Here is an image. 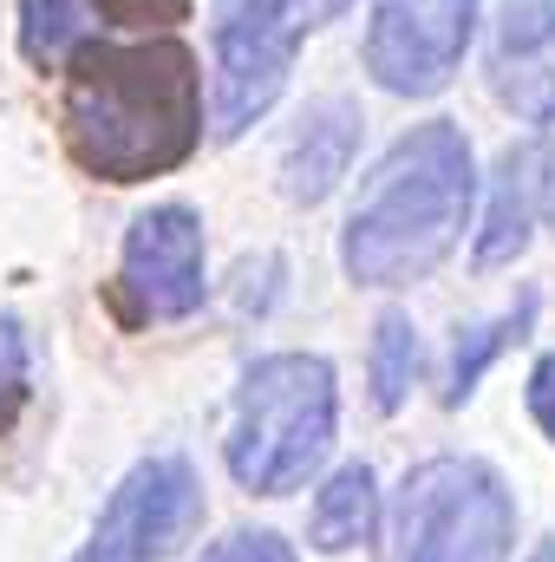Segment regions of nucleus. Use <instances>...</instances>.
Instances as JSON below:
<instances>
[{
    "mask_svg": "<svg viewBox=\"0 0 555 562\" xmlns=\"http://www.w3.org/2000/svg\"><path fill=\"white\" fill-rule=\"evenodd\" d=\"M59 132L86 177L144 183L196 157L203 144V72L177 33L86 40L66 66Z\"/></svg>",
    "mask_w": 555,
    "mask_h": 562,
    "instance_id": "nucleus-1",
    "label": "nucleus"
},
{
    "mask_svg": "<svg viewBox=\"0 0 555 562\" xmlns=\"http://www.w3.org/2000/svg\"><path fill=\"white\" fill-rule=\"evenodd\" d=\"M477 164L451 119H424L393 144L366 177L340 229V269L353 288L424 281L471 229Z\"/></svg>",
    "mask_w": 555,
    "mask_h": 562,
    "instance_id": "nucleus-2",
    "label": "nucleus"
},
{
    "mask_svg": "<svg viewBox=\"0 0 555 562\" xmlns=\"http://www.w3.org/2000/svg\"><path fill=\"white\" fill-rule=\"evenodd\" d=\"M340 431V380L327 353H262L229 406L223 464L249 497L301 491Z\"/></svg>",
    "mask_w": 555,
    "mask_h": 562,
    "instance_id": "nucleus-3",
    "label": "nucleus"
},
{
    "mask_svg": "<svg viewBox=\"0 0 555 562\" xmlns=\"http://www.w3.org/2000/svg\"><path fill=\"white\" fill-rule=\"evenodd\" d=\"M393 562H503L517 543V497L484 458H424L406 471L393 517Z\"/></svg>",
    "mask_w": 555,
    "mask_h": 562,
    "instance_id": "nucleus-4",
    "label": "nucleus"
},
{
    "mask_svg": "<svg viewBox=\"0 0 555 562\" xmlns=\"http://www.w3.org/2000/svg\"><path fill=\"white\" fill-rule=\"evenodd\" d=\"M301 40H307V0H216V13H209V53H216L209 125L223 144H236L256 119L275 112Z\"/></svg>",
    "mask_w": 555,
    "mask_h": 562,
    "instance_id": "nucleus-5",
    "label": "nucleus"
},
{
    "mask_svg": "<svg viewBox=\"0 0 555 562\" xmlns=\"http://www.w3.org/2000/svg\"><path fill=\"white\" fill-rule=\"evenodd\" d=\"M203 524V477L190 458L157 451L118 477L72 562H170Z\"/></svg>",
    "mask_w": 555,
    "mask_h": 562,
    "instance_id": "nucleus-6",
    "label": "nucleus"
},
{
    "mask_svg": "<svg viewBox=\"0 0 555 562\" xmlns=\"http://www.w3.org/2000/svg\"><path fill=\"white\" fill-rule=\"evenodd\" d=\"M477 40V0H380L366 20V72L393 99H431Z\"/></svg>",
    "mask_w": 555,
    "mask_h": 562,
    "instance_id": "nucleus-7",
    "label": "nucleus"
},
{
    "mask_svg": "<svg viewBox=\"0 0 555 562\" xmlns=\"http://www.w3.org/2000/svg\"><path fill=\"white\" fill-rule=\"evenodd\" d=\"M118 294L132 301L138 321H190L209 294L203 262V223L190 203H150L132 216L125 249H118Z\"/></svg>",
    "mask_w": 555,
    "mask_h": 562,
    "instance_id": "nucleus-8",
    "label": "nucleus"
},
{
    "mask_svg": "<svg viewBox=\"0 0 555 562\" xmlns=\"http://www.w3.org/2000/svg\"><path fill=\"white\" fill-rule=\"evenodd\" d=\"M490 92L523 125H555V0H503L484 53Z\"/></svg>",
    "mask_w": 555,
    "mask_h": 562,
    "instance_id": "nucleus-9",
    "label": "nucleus"
},
{
    "mask_svg": "<svg viewBox=\"0 0 555 562\" xmlns=\"http://www.w3.org/2000/svg\"><path fill=\"white\" fill-rule=\"evenodd\" d=\"M360 132H366V119H360L353 99H340V92L333 99H314L294 119L287 150H281V190H287V203H301V210L327 203L347 183V170H353Z\"/></svg>",
    "mask_w": 555,
    "mask_h": 562,
    "instance_id": "nucleus-10",
    "label": "nucleus"
},
{
    "mask_svg": "<svg viewBox=\"0 0 555 562\" xmlns=\"http://www.w3.org/2000/svg\"><path fill=\"white\" fill-rule=\"evenodd\" d=\"M380 530V477L373 464H340L320 491H314V510H307V543L320 557H347L360 543H373Z\"/></svg>",
    "mask_w": 555,
    "mask_h": 562,
    "instance_id": "nucleus-11",
    "label": "nucleus"
},
{
    "mask_svg": "<svg viewBox=\"0 0 555 562\" xmlns=\"http://www.w3.org/2000/svg\"><path fill=\"white\" fill-rule=\"evenodd\" d=\"M530 223H536V150H503L490 177V216L477 229V269L517 262L530 249Z\"/></svg>",
    "mask_w": 555,
    "mask_h": 562,
    "instance_id": "nucleus-12",
    "label": "nucleus"
},
{
    "mask_svg": "<svg viewBox=\"0 0 555 562\" xmlns=\"http://www.w3.org/2000/svg\"><path fill=\"white\" fill-rule=\"evenodd\" d=\"M530 321H536V288H523V294H517V307H503L497 321L464 327V334L451 340V360H444L438 400H444V406H464V400L477 393V380L497 367V353H503V347H517V340L530 334Z\"/></svg>",
    "mask_w": 555,
    "mask_h": 562,
    "instance_id": "nucleus-13",
    "label": "nucleus"
},
{
    "mask_svg": "<svg viewBox=\"0 0 555 562\" xmlns=\"http://www.w3.org/2000/svg\"><path fill=\"white\" fill-rule=\"evenodd\" d=\"M366 386L380 413H399L418 386V327L406 307H386L373 321V347H366Z\"/></svg>",
    "mask_w": 555,
    "mask_h": 562,
    "instance_id": "nucleus-14",
    "label": "nucleus"
},
{
    "mask_svg": "<svg viewBox=\"0 0 555 562\" xmlns=\"http://www.w3.org/2000/svg\"><path fill=\"white\" fill-rule=\"evenodd\" d=\"M86 40H99L86 0H20V53L39 72H59Z\"/></svg>",
    "mask_w": 555,
    "mask_h": 562,
    "instance_id": "nucleus-15",
    "label": "nucleus"
},
{
    "mask_svg": "<svg viewBox=\"0 0 555 562\" xmlns=\"http://www.w3.org/2000/svg\"><path fill=\"white\" fill-rule=\"evenodd\" d=\"M92 26H118V33H157L190 20V0H86Z\"/></svg>",
    "mask_w": 555,
    "mask_h": 562,
    "instance_id": "nucleus-16",
    "label": "nucleus"
},
{
    "mask_svg": "<svg viewBox=\"0 0 555 562\" xmlns=\"http://www.w3.org/2000/svg\"><path fill=\"white\" fill-rule=\"evenodd\" d=\"M196 562H301V557H294V543H281L275 530H229Z\"/></svg>",
    "mask_w": 555,
    "mask_h": 562,
    "instance_id": "nucleus-17",
    "label": "nucleus"
},
{
    "mask_svg": "<svg viewBox=\"0 0 555 562\" xmlns=\"http://www.w3.org/2000/svg\"><path fill=\"white\" fill-rule=\"evenodd\" d=\"M20 393H26V334L13 314H0V419Z\"/></svg>",
    "mask_w": 555,
    "mask_h": 562,
    "instance_id": "nucleus-18",
    "label": "nucleus"
},
{
    "mask_svg": "<svg viewBox=\"0 0 555 562\" xmlns=\"http://www.w3.org/2000/svg\"><path fill=\"white\" fill-rule=\"evenodd\" d=\"M523 406H530V419L536 431L555 445V353H543L536 367H530V386H523Z\"/></svg>",
    "mask_w": 555,
    "mask_h": 562,
    "instance_id": "nucleus-19",
    "label": "nucleus"
},
{
    "mask_svg": "<svg viewBox=\"0 0 555 562\" xmlns=\"http://www.w3.org/2000/svg\"><path fill=\"white\" fill-rule=\"evenodd\" d=\"M536 216H550L555 223V144L550 150H536Z\"/></svg>",
    "mask_w": 555,
    "mask_h": 562,
    "instance_id": "nucleus-20",
    "label": "nucleus"
},
{
    "mask_svg": "<svg viewBox=\"0 0 555 562\" xmlns=\"http://www.w3.org/2000/svg\"><path fill=\"white\" fill-rule=\"evenodd\" d=\"M523 562H555V543H536V550H530Z\"/></svg>",
    "mask_w": 555,
    "mask_h": 562,
    "instance_id": "nucleus-21",
    "label": "nucleus"
},
{
    "mask_svg": "<svg viewBox=\"0 0 555 562\" xmlns=\"http://www.w3.org/2000/svg\"><path fill=\"white\" fill-rule=\"evenodd\" d=\"M340 7H347V0H327V7H320V13H327V20H333V13H340Z\"/></svg>",
    "mask_w": 555,
    "mask_h": 562,
    "instance_id": "nucleus-22",
    "label": "nucleus"
}]
</instances>
